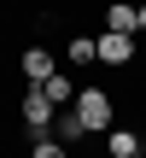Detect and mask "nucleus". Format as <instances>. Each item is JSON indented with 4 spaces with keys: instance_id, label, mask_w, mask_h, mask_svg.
Wrapping results in <instances>:
<instances>
[{
    "instance_id": "f257e3e1",
    "label": "nucleus",
    "mask_w": 146,
    "mask_h": 158,
    "mask_svg": "<svg viewBox=\"0 0 146 158\" xmlns=\"http://www.w3.org/2000/svg\"><path fill=\"white\" fill-rule=\"evenodd\" d=\"M76 117H82V129H88V135H111V129H117V100H111L105 88H82Z\"/></svg>"
},
{
    "instance_id": "20e7f679",
    "label": "nucleus",
    "mask_w": 146,
    "mask_h": 158,
    "mask_svg": "<svg viewBox=\"0 0 146 158\" xmlns=\"http://www.w3.org/2000/svg\"><path fill=\"white\" fill-rule=\"evenodd\" d=\"M94 47H99V64H117V70L135 59V35H105V29H99Z\"/></svg>"
},
{
    "instance_id": "39448f33",
    "label": "nucleus",
    "mask_w": 146,
    "mask_h": 158,
    "mask_svg": "<svg viewBox=\"0 0 146 158\" xmlns=\"http://www.w3.org/2000/svg\"><path fill=\"white\" fill-rule=\"evenodd\" d=\"M105 35H140V12H135V6H123V0H117V6H111V12H105Z\"/></svg>"
},
{
    "instance_id": "9d476101",
    "label": "nucleus",
    "mask_w": 146,
    "mask_h": 158,
    "mask_svg": "<svg viewBox=\"0 0 146 158\" xmlns=\"http://www.w3.org/2000/svg\"><path fill=\"white\" fill-rule=\"evenodd\" d=\"M29 158H70V147H64V141H47V135H41V141H35V152Z\"/></svg>"
},
{
    "instance_id": "f03ea898",
    "label": "nucleus",
    "mask_w": 146,
    "mask_h": 158,
    "mask_svg": "<svg viewBox=\"0 0 146 158\" xmlns=\"http://www.w3.org/2000/svg\"><path fill=\"white\" fill-rule=\"evenodd\" d=\"M18 117H23V129H29V135L41 141V135H47V129L59 123V106H53V100H47L41 88H29V94H23V106H18Z\"/></svg>"
},
{
    "instance_id": "423d86ee",
    "label": "nucleus",
    "mask_w": 146,
    "mask_h": 158,
    "mask_svg": "<svg viewBox=\"0 0 146 158\" xmlns=\"http://www.w3.org/2000/svg\"><path fill=\"white\" fill-rule=\"evenodd\" d=\"M41 94H47V100H53V106H59V111H64V106H76V100H82V88H76V82H70V76H64V70H59V76H53V82H47V88H41Z\"/></svg>"
},
{
    "instance_id": "6e6552de",
    "label": "nucleus",
    "mask_w": 146,
    "mask_h": 158,
    "mask_svg": "<svg viewBox=\"0 0 146 158\" xmlns=\"http://www.w3.org/2000/svg\"><path fill=\"white\" fill-rule=\"evenodd\" d=\"M76 135H88V129H82V117H76V111H59V123H53V141H76Z\"/></svg>"
},
{
    "instance_id": "7ed1b4c3",
    "label": "nucleus",
    "mask_w": 146,
    "mask_h": 158,
    "mask_svg": "<svg viewBox=\"0 0 146 158\" xmlns=\"http://www.w3.org/2000/svg\"><path fill=\"white\" fill-rule=\"evenodd\" d=\"M18 70L29 76V88H47V82L59 76V64H53V53H47V47H23V59H18Z\"/></svg>"
},
{
    "instance_id": "0eeeda50",
    "label": "nucleus",
    "mask_w": 146,
    "mask_h": 158,
    "mask_svg": "<svg viewBox=\"0 0 146 158\" xmlns=\"http://www.w3.org/2000/svg\"><path fill=\"white\" fill-rule=\"evenodd\" d=\"M105 152L111 158H140V135H135V129H111V135H105Z\"/></svg>"
},
{
    "instance_id": "1a4fd4ad",
    "label": "nucleus",
    "mask_w": 146,
    "mask_h": 158,
    "mask_svg": "<svg viewBox=\"0 0 146 158\" xmlns=\"http://www.w3.org/2000/svg\"><path fill=\"white\" fill-rule=\"evenodd\" d=\"M94 59H99V47H94L88 35H76V41H70V64H94Z\"/></svg>"
},
{
    "instance_id": "9b49d317",
    "label": "nucleus",
    "mask_w": 146,
    "mask_h": 158,
    "mask_svg": "<svg viewBox=\"0 0 146 158\" xmlns=\"http://www.w3.org/2000/svg\"><path fill=\"white\" fill-rule=\"evenodd\" d=\"M140 35H146V6H140Z\"/></svg>"
}]
</instances>
